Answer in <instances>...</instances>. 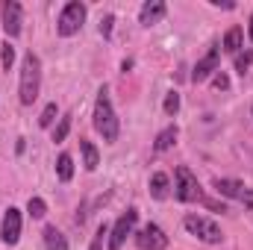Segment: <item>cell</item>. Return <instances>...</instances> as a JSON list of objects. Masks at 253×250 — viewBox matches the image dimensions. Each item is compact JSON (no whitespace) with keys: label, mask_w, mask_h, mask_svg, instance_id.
Listing matches in <instances>:
<instances>
[{"label":"cell","mask_w":253,"mask_h":250,"mask_svg":"<svg viewBox=\"0 0 253 250\" xmlns=\"http://www.w3.org/2000/svg\"><path fill=\"white\" fill-rule=\"evenodd\" d=\"M94 129L103 135V141H118V132H121V124H118V115L112 109V100H109V88L100 85L97 88V100H94Z\"/></svg>","instance_id":"obj_1"},{"label":"cell","mask_w":253,"mask_h":250,"mask_svg":"<svg viewBox=\"0 0 253 250\" xmlns=\"http://www.w3.org/2000/svg\"><path fill=\"white\" fill-rule=\"evenodd\" d=\"M42 88V59L30 50L21 62V83H18V97L24 106H33Z\"/></svg>","instance_id":"obj_2"},{"label":"cell","mask_w":253,"mask_h":250,"mask_svg":"<svg viewBox=\"0 0 253 250\" xmlns=\"http://www.w3.org/2000/svg\"><path fill=\"white\" fill-rule=\"evenodd\" d=\"M83 24H85V3L71 0V3H65L62 12H59L56 33H59L62 39H71V36H77V33L83 30Z\"/></svg>","instance_id":"obj_3"},{"label":"cell","mask_w":253,"mask_h":250,"mask_svg":"<svg viewBox=\"0 0 253 250\" xmlns=\"http://www.w3.org/2000/svg\"><path fill=\"white\" fill-rule=\"evenodd\" d=\"M183 227L189 230L191 236H197L200 242H206V245H221V242H224V233H221V227H218L212 218H203V215H186Z\"/></svg>","instance_id":"obj_4"},{"label":"cell","mask_w":253,"mask_h":250,"mask_svg":"<svg viewBox=\"0 0 253 250\" xmlns=\"http://www.w3.org/2000/svg\"><path fill=\"white\" fill-rule=\"evenodd\" d=\"M174 177H177V186H174V197H177L180 203H191V200H200V197H203V191H200V183H197V177L191 174V168L180 165Z\"/></svg>","instance_id":"obj_5"},{"label":"cell","mask_w":253,"mask_h":250,"mask_svg":"<svg viewBox=\"0 0 253 250\" xmlns=\"http://www.w3.org/2000/svg\"><path fill=\"white\" fill-rule=\"evenodd\" d=\"M135 221H138V209H126L124 215L112 224L109 230V250H121L126 242V236L135 233Z\"/></svg>","instance_id":"obj_6"},{"label":"cell","mask_w":253,"mask_h":250,"mask_svg":"<svg viewBox=\"0 0 253 250\" xmlns=\"http://www.w3.org/2000/svg\"><path fill=\"white\" fill-rule=\"evenodd\" d=\"M135 248L138 250H165L168 248V236L159 224H144L138 233H132Z\"/></svg>","instance_id":"obj_7"},{"label":"cell","mask_w":253,"mask_h":250,"mask_svg":"<svg viewBox=\"0 0 253 250\" xmlns=\"http://www.w3.org/2000/svg\"><path fill=\"white\" fill-rule=\"evenodd\" d=\"M21 21H24V9L18 0H3V30L9 39L21 36Z\"/></svg>","instance_id":"obj_8"},{"label":"cell","mask_w":253,"mask_h":250,"mask_svg":"<svg viewBox=\"0 0 253 250\" xmlns=\"http://www.w3.org/2000/svg\"><path fill=\"white\" fill-rule=\"evenodd\" d=\"M218 62H221V47H218V44H212V47H209V53H206L203 59H197L194 71H191V80H194V83L209 80L212 74H218Z\"/></svg>","instance_id":"obj_9"},{"label":"cell","mask_w":253,"mask_h":250,"mask_svg":"<svg viewBox=\"0 0 253 250\" xmlns=\"http://www.w3.org/2000/svg\"><path fill=\"white\" fill-rule=\"evenodd\" d=\"M0 239H3L6 245H18V239H21V212H18L15 206H9V209H6V215H3Z\"/></svg>","instance_id":"obj_10"},{"label":"cell","mask_w":253,"mask_h":250,"mask_svg":"<svg viewBox=\"0 0 253 250\" xmlns=\"http://www.w3.org/2000/svg\"><path fill=\"white\" fill-rule=\"evenodd\" d=\"M165 12H168V6H165L162 0H150V3L141 6V12H138V24H144V27L159 24V21L165 18Z\"/></svg>","instance_id":"obj_11"},{"label":"cell","mask_w":253,"mask_h":250,"mask_svg":"<svg viewBox=\"0 0 253 250\" xmlns=\"http://www.w3.org/2000/svg\"><path fill=\"white\" fill-rule=\"evenodd\" d=\"M177 138H180V129H177V124L165 126V129L156 135V141H153V150H156V153H165V150H171V147L177 144Z\"/></svg>","instance_id":"obj_12"},{"label":"cell","mask_w":253,"mask_h":250,"mask_svg":"<svg viewBox=\"0 0 253 250\" xmlns=\"http://www.w3.org/2000/svg\"><path fill=\"white\" fill-rule=\"evenodd\" d=\"M80 150H83V168H85V171H97V165H100L97 147H94L88 138H80Z\"/></svg>","instance_id":"obj_13"},{"label":"cell","mask_w":253,"mask_h":250,"mask_svg":"<svg viewBox=\"0 0 253 250\" xmlns=\"http://www.w3.org/2000/svg\"><path fill=\"white\" fill-rule=\"evenodd\" d=\"M168 191H171V180H168V174L156 171V174L150 177V194H153L156 200H165V197H168Z\"/></svg>","instance_id":"obj_14"},{"label":"cell","mask_w":253,"mask_h":250,"mask_svg":"<svg viewBox=\"0 0 253 250\" xmlns=\"http://www.w3.org/2000/svg\"><path fill=\"white\" fill-rule=\"evenodd\" d=\"M212 186H215V191H218V194L233 197V200H239V197H242V191H245V186H242L239 180H221V177H218Z\"/></svg>","instance_id":"obj_15"},{"label":"cell","mask_w":253,"mask_h":250,"mask_svg":"<svg viewBox=\"0 0 253 250\" xmlns=\"http://www.w3.org/2000/svg\"><path fill=\"white\" fill-rule=\"evenodd\" d=\"M42 239H44V248L47 250H68V239H65L56 227H44Z\"/></svg>","instance_id":"obj_16"},{"label":"cell","mask_w":253,"mask_h":250,"mask_svg":"<svg viewBox=\"0 0 253 250\" xmlns=\"http://www.w3.org/2000/svg\"><path fill=\"white\" fill-rule=\"evenodd\" d=\"M242 39H245V33H242V27H230L227 30V36H224V50L227 53H239L242 50Z\"/></svg>","instance_id":"obj_17"},{"label":"cell","mask_w":253,"mask_h":250,"mask_svg":"<svg viewBox=\"0 0 253 250\" xmlns=\"http://www.w3.org/2000/svg\"><path fill=\"white\" fill-rule=\"evenodd\" d=\"M56 177L62 183H68L74 177V159H71V153H59V159H56Z\"/></svg>","instance_id":"obj_18"},{"label":"cell","mask_w":253,"mask_h":250,"mask_svg":"<svg viewBox=\"0 0 253 250\" xmlns=\"http://www.w3.org/2000/svg\"><path fill=\"white\" fill-rule=\"evenodd\" d=\"M56 115H59V106H56V103H47V106L42 109V115H39V126L47 129V126L56 121Z\"/></svg>","instance_id":"obj_19"},{"label":"cell","mask_w":253,"mask_h":250,"mask_svg":"<svg viewBox=\"0 0 253 250\" xmlns=\"http://www.w3.org/2000/svg\"><path fill=\"white\" fill-rule=\"evenodd\" d=\"M109 224H100L97 227V233H94V239H91V248L88 250H103V245H109Z\"/></svg>","instance_id":"obj_20"},{"label":"cell","mask_w":253,"mask_h":250,"mask_svg":"<svg viewBox=\"0 0 253 250\" xmlns=\"http://www.w3.org/2000/svg\"><path fill=\"white\" fill-rule=\"evenodd\" d=\"M27 212H30V218H44L47 215V203L42 197H30L27 200Z\"/></svg>","instance_id":"obj_21"},{"label":"cell","mask_w":253,"mask_h":250,"mask_svg":"<svg viewBox=\"0 0 253 250\" xmlns=\"http://www.w3.org/2000/svg\"><path fill=\"white\" fill-rule=\"evenodd\" d=\"M162 109H165V115H171V118H174V115L180 112V94H177V91H168V94H165V106H162Z\"/></svg>","instance_id":"obj_22"},{"label":"cell","mask_w":253,"mask_h":250,"mask_svg":"<svg viewBox=\"0 0 253 250\" xmlns=\"http://www.w3.org/2000/svg\"><path fill=\"white\" fill-rule=\"evenodd\" d=\"M0 65H3V71H9V68L15 65V47H12L9 42L0 47Z\"/></svg>","instance_id":"obj_23"},{"label":"cell","mask_w":253,"mask_h":250,"mask_svg":"<svg viewBox=\"0 0 253 250\" xmlns=\"http://www.w3.org/2000/svg\"><path fill=\"white\" fill-rule=\"evenodd\" d=\"M68 132H71V115H62V118H59V126L53 129V141H65Z\"/></svg>","instance_id":"obj_24"},{"label":"cell","mask_w":253,"mask_h":250,"mask_svg":"<svg viewBox=\"0 0 253 250\" xmlns=\"http://www.w3.org/2000/svg\"><path fill=\"white\" fill-rule=\"evenodd\" d=\"M253 65V50H248V53H236V71L245 77V71Z\"/></svg>","instance_id":"obj_25"},{"label":"cell","mask_w":253,"mask_h":250,"mask_svg":"<svg viewBox=\"0 0 253 250\" xmlns=\"http://www.w3.org/2000/svg\"><path fill=\"white\" fill-rule=\"evenodd\" d=\"M112 24H115V18H112V15L100 18V36H103V39H109V36H112Z\"/></svg>","instance_id":"obj_26"},{"label":"cell","mask_w":253,"mask_h":250,"mask_svg":"<svg viewBox=\"0 0 253 250\" xmlns=\"http://www.w3.org/2000/svg\"><path fill=\"white\" fill-rule=\"evenodd\" d=\"M212 83H215V88H230V77L227 74H215Z\"/></svg>","instance_id":"obj_27"},{"label":"cell","mask_w":253,"mask_h":250,"mask_svg":"<svg viewBox=\"0 0 253 250\" xmlns=\"http://www.w3.org/2000/svg\"><path fill=\"white\" fill-rule=\"evenodd\" d=\"M239 200H242V203H245V206H248V209H251V212H253V188H245Z\"/></svg>","instance_id":"obj_28"},{"label":"cell","mask_w":253,"mask_h":250,"mask_svg":"<svg viewBox=\"0 0 253 250\" xmlns=\"http://www.w3.org/2000/svg\"><path fill=\"white\" fill-rule=\"evenodd\" d=\"M212 6H221V9H236V3L233 0H209Z\"/></svg>","instance_id":"obj_29"},{"label":"cell","mask_w":253,"mask_h":250,"mask_svg":"<svg viewBox=\"0 0 253 250\" xmlns=\"http://www.w3.org/2000/svg\"><path fill=\"white\" fill-rule=\"evenodd\" d=\"M248 36H251V42H253V15H251V27H248Z\"/></svg>","instance_id":"obj_30"}]
</instances>
